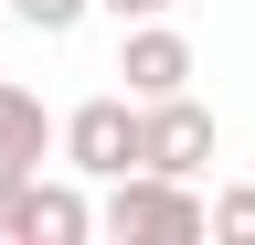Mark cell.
I'll return each mask as SVG.
<instances>
[{
	"mask_svg": "<svg viewBox=\"0 0 255 245\" xmlns=\"http://www.w3.org/2000/svg\"><path fill=\"white\" fill-rule=\"evenodd\" d=\"M96 224L117 245H191V235H213V203L191 181H170V171H117L107 203H96Z\"/></svg>",
	"mask_w": 255,
	"mask_h": 245,
	"instance_id": "obj_1",
	"label": "cell"
},
{
	"mask_svg": "<svg viewBox=\"0 0 255 245\" xmlns=\"http://www.w3.org/2000/svg\"><path fill=\"white\" fill-rule=\"evenodd\" d=\"M53 149H64V171H75V181L138 171V96H85V107L53 128Z\"/></svg>",
	"mask_w": 255,
	"mask_h": 245,
	"instance_id": "obj_2",
	"label": "cell"
},
{
	"mask_svg": "<svg viewBox=\"0 0 255 245\" xmlns=\"http://www.w3.org/2000/svg\"><path fill=\"white\" fill-rule=\"evenodd\" d=\"M202 160H213V107L191 96V85H181V96H149V107H138V171L191 181Z\"/></svg>",
	"mask_w": 255,
	"mask_h": 245,
	"instance_id": "obj_3",
	"label": "cell"
},
{
	"mask_svg": "<svg viewBox=\"0 0 255 245\" xmlns=\"http://www.w3.org/2000/svg\"><path fill=\"white\" fill-rule=\"evenodd\" d=\"M117 75H128V96H181L191 85V43L170 32V21H128V43H117Z\"/></svg>",
	"mask_w": 255,
	"mask_h": 245,
	"instance_id": "obj_4",
	"label": "cell"
},
{
	"mask_svg": "<svg viewBox=\"0 0 255 245\" xmlns=\"http://www.w3.org/2000/svg\"><path fill=\"white\" fill-rule=\"evenodd\" d=\"M53 128H64V117H43V96H32V85L0 75V171H43Z\"/></svg>",
	"mask_w": 255,
	"mask_h": 245,
	"instance_id": "obj_5",
	"label": "cell"
},
{
	"mask_svg": "<svg viewBox=\"0 0 255 245\" xmlns=\"http://www.w3.org/2000/svg\"><path fill=\"white\" fill-rule=\"evenodd\" d=\"M96 235V203L75 181H32V245H85Z\"/></svg>",
	"mask_w": 255,
	"mask_h": 245,
	"instance_id": "obj_6",
	"label": "cell"
},
{
	"mask_svg": "<svg viewBox=\"0 0 255 245\" xmlns=\"http://www.w3.org/2000/svg\"><path fill=\"white\" fill-rule=\"evenodd\" d=\"M32 181L43 171H0V245H32Z\"/></svg>",
	"mask_w": 255,
	"mask_h": 245,
	"instance_id": "obj_7",
	"label": "cell"
},
{
	"mask_svg": "<svg viewBox=\"0 0 255 245\" xmlns=\"http://www.w3.org/2000/svg\"><path fill=\"white\" fill-rule=\"evenodd\" d=\"M213 235H223V245H255V181L213 192Z\"/></svg>",
	"mask_w": 255,
	"mask_h": 245,
	"instance_id": "obj_8",
	"label": "cell"
},
{
	"mask_svg": "<svg viewBox=\"0 0 255 245\" xmlns=\"http://www.w3.org/2000/svg\"><path fill=\"white\" fill-rule=\"evenodd\" d=\"M11 11H21V21H32V32H75V21H85V11H96V0H11Z\"/></svg>",
	"mask_w": 255,
	"mask_h": 245,
	"instance_id": "obj_9",
	"label": "cell"
},
{
	"mask_svg": "<svg viewBox=\"0 0 255 245\" xmlns=\"http://www.w3.org/2000/svg\"><path fill=\"white\" fill-rule=\"evenodd\" d=\"M96 11H117V21H159L170 0H96Z\"/></svg>",
	"mask_w": 255,
	"mask_h": 245,
	"instance_id": "obj_10",
	"label": "cell"
}]
</instances>
